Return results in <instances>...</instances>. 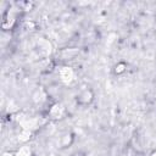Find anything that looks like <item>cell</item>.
Wrapping results in <instances>:
<instances>
[{
    "mask_svg": "<svg viewBox=\"0 0 156 156\" xmlns=\"http://www.w3.org/2000/svg\"><path fill=\"white\" fill-rule=\"evenodd\" d=\"M29 154H30V150H29L28 147H22V149L18 151L17 156H29Z\"/></svg>",
    "mask_w": 156,
    "mask_h": 156,
    "instance_id": "6da1fadb",
    "label": "cell"
}]
</instances>
